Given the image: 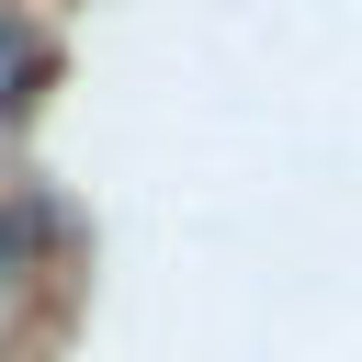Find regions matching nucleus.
I'll return each instance as SVG.
<instances>
[{
    "label": "nucleus",
    "mask_w": 362,
    "mask_h": 362,
    "mask_svg": "<svg viewBox=\"0 0 362 362\" xmlns=\"http://www.w3.org/2000/svg\"><path fill=\"white\" fill-rule=\"evenodd\" d=\"M57 238H68L57 192H34V181H0V294H11V283H34V272L57 260Z\"/></svg>",
    "instance_id": "nucleus-1"
},
{
    "label": "nucleus",
    "mask_w": 362,
    "mask_h": 362,
    "mask_svg": "<svg viewBox=\"0 0 362 362\" xmlns=\"http://www.w3.org/2000/svg\"><path fill=\"white\" fill-rule=\"evenodd\" d=\"M45 90H57V34H45L34 11L0 0V124H23Z\"/></svg>",
    "instance_id": "nucleus-2"
}]
</instances>
